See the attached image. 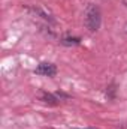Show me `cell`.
Segmentation results:
<instances>
[{
	"instance_id": "obj_1",
	"label": "cell",
	"mask_w": 127,
	"mask_h": 129,
	"mask_svg": "<svg viewBox=\"0 0 127 129\" xmlns=\"http://www.w3.org/2000/svg\"><path fill=\"white\" fill-rule=\"evenodd\" d=\"M100 23H102V12L100 9L90 3L85 9V27L90 30V32H97L99 27H100Z\"/></svg>"
},
{
	"instance_id": "obj_2",
	"label": "cell",
	"mask_w": 127,
	"mask_h": 129,
	"mask_svg": "<svg viewBox=\"0 0 127 129\" xmlns=\"http://www.w3.org/2000/svg\"><path fill=\"white\" fill-rule=\"evenodd\" d=\"M34 72L39 75H45V77H54L57 74V68L52 63H40L34 69Z\"/></svg>"
},
{
	"instance_id": "obj_3",
	"label": "cell",
	"mask_w": 127,
	"mask_h": 129,
	"mask_svg": "<svg viewBox=\"0 0 127 129\" xmlns=\"http://www.w3.org/2000/svg\"><path fill=\"white\" fill-rule=\"evenodd\" d=\"M40 99L45 102V104H49V105H57V99L54 95L51 93H46V92H42L40 93Z\"/></svg>"
},
{
	"instance_id": "obj_4",
	"label": "cell",
	"mask_w": 127,
	"mask_h": 129,
	"mask_svg": "<svg viewBox=\"0 0 127 129\" xmlns=\"http://www.w3.org/2000/svg\"><path fill=\"white\" fill-rule=\"evenodd\" d=\"M33 12H34V14H37L39 17H42L43 20H52V18H51V15H49L48 12H45L42 8H33Z\"/></svg>"
},
{
	"instance_id": "obj_5",
	"label": "cell",
	"mask_w": 127,
	"mask_h": 129,
	"mask_svg": "<svg viewBox=\"0 0 127 129\" xmlns=\"http://www.w3.org/2000/svg\"><path fill=\"white\" fill-rule=\"evenodd\" d=\"M61 42H63L64 45H78L81 42V39L79 38H64Z\"/></svg>"
},
{
	"instance_id": "obj_6",
	"label": "cell",
	"mask_w": 127,
	"mask_h": 129,
	"mask_svg": "<svg viewBox=\"0 0 127 129\" xmlns=\"http://www.w3.org/2000/svg\"><path fill=\"white\" fill-rule=\"evenodd\" d=\"M123 2H124V5H126V6H127V0H123Z\"/></svg>"
}]
</instances>
